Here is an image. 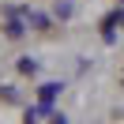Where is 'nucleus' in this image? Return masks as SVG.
I'll use <instances>...</instances> for the list:
<instances>
[{"label": "nucleus", "instance_id": "1", "mask_svg": "<svg viewBox=\"0 0 124 124\" xmlns=\"http://www.w3.org/2000/svg\"><path fill=\"white\" fill-rule=\"evenodd\" d=\"M53 124H64V120H60V116H56V120H53Z\"/></svg>", "mask_w": 124, "mask_h": 124}]
</instances>
